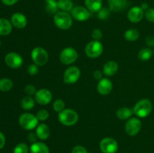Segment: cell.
<instances>
[{"instance_id": "cell-1", "label": "cell", "mask_w": 154, "mask_h": 153, "mask_svg": "<svg viewBox=\"0 0 154 153\" xmlns=\"http://www.w3.org/2000/svg\"><path fill=\"white\" fill-rule=\"evenodd\" d=\"M54 22L57 28L62 30H67L72 27L73 24L72 16L69 12L59 10L54 16Z\"/></svg>"}, {"instance_id": "cell-2", "label": "cell", "mask_w": 154, "mask_h": 153, "mask_svg": "<svg viewBox=\"0 0 154 153\" xmlns=\"http://www.w3.org/2000/svg\"><path fill=\"white\" fill-rule=\"evenodd\" d=\"M153 109L151 101L147 98H143L138 100L133 107V113L138 118H145L148 116Z\"/></svg>"}, {"instance_id": "cell-3", "label": "cell", "mask_w": 154, "mask_h": 153, "mask_svg": "<svg viewBox=\"0 0 154 153\" xmlns=\"http://www.w3.org/2000/svg\"><path fill=\"white\" fill-rule=\"evenodd\" d=\"M78 112L72 109H65L58 114V120L65 126L75 125L78 121Z\"/></svg>"}, {"instance_id": "cell-4", "label": "cell", "mask_w": 154, "mask_h": 153, "mask_svg": "<svg viewBox=\"0 0 154 153\" xmlns=\"http://www.w3.org/2000/svg\"><path fill=\"white\" fill-rule=\"evenodd\" d=\"M38 119L34 114L25 112L19 117V124L23 129L32 130L38 125Z\"/></svg>"}, {"instance_id": "cell-5", "label": "cell", "mask_w": 154, "mask_h": 153, "mask_svg": "<svg viewBox=\"0 0 154 153\" xmlns=\"http://www.w3.org/2000/svg\"><path fill=\"white\" fill-rule=\"evenodd\" d=\"M31 57L33 63L38 66H43L48 63L49 55L45 49L42 46H36L32 50Z\"/></svg>"}, {"instance_id": "cell-6", "label": "cell", "mask_w": 154, "mask_h": 153, "mask_svg": "<svg viewBox=\"0 0 154 153\" xmlns=\"http://www.w3.org/2000/svg\"><path fill=\"white\" fill-rule=\"evenodd\" d=\"M84 50L89 58H98L103 52V44L99 40H92L86 45Z\"/></svg>"}, {"instance_id": "cell-7", "label": "cell", "mask_w": 154, "mask_h": 153, "mask_svg": "<svg viewBox=\"0 0 154 153\" xmlns=\"http://www.w3.org/2000/svg\"><path fill=\"white\" fill-rule=\"evenodd\" d=\"M78 58V53L76 50L71 46L64 48L60 54V59L64 64H72Z\"/></svg>"}, {"instance_id": "cell-8", "label": "cell", "mask_w": 154, "mask_h": 153, "mask_svg": "<svg viewBox=\"0 0 154 153\" xmlns=\"http://www.w3.org/2000/svg\"><path fill=\"white\" fill-rule=\"evenodd\" d=\"M142 123L137 117H131L125 124V131L129 136H135L141 130Z\"/></svg>"}, {"instance_id": "cell-9", "label": "cell", "mask_w": 154, "mask_h": 153, "mask_svg": "<svg viewBox=\"0 0 154 153\" xmlns=\"http://www.w3.org/2000/svg\"><path fill=\"white\" fill-rule=\"evenodd\" d=\"M118 142L112 137H105L99 142V148L102 153H117Z\"/></svg>"}, {"instance_id": "cell-10", "label": "cell", "mask_w": 154, "mask_h": 153, "mask_svg": "<svg viewBox=\"0 0 154 153\" xmlns=\"http://www.w3.org/2000/svg\"><path fill=\"white\" fill-rule=\"evenodd\" d=\"M81 76V70L76 66L68 68L63 74V82L66 84H74L78 81Z\"/></svg>"}, {"instance_id": "cell-11", "label": "cell", "mask_w": 154, "mask_h": 153, "mask_svg": "<svg viewBox=\"0 0 154 153\" xmlns=\"http://www.w3.org/2000/svg\"><path fill=\"white\" fill-rule=\"evenodd\" d=\"M5 62L8 67L11 68H19L23 63V59L20 54L11 52L5 56Z\"/></svg>"}, {"instance_id": "cell-12", "label": "cell", "mask_w": 154, "mask_h": 153, "mask_svg": "<svg viewBox=\"0 0 154 153\" xmlns=\"http://www.w3.org/2000/svg\"><path fill=\"white\" fill-rule=\"evenodd\" d=\"M52 93L48 88H41L36 92L35 94V100L38 104L47 105L52 100Z\"/></svg>"}, {"instance_id": "cell-13", "label": "cell", "mask_w": 154, "mask_h": 153, "mask_svg": "<svg viewBox=\"0 0 154 153\" xmlns=\"http://www.w3.org/2000/svg\"><path fill=\"white\" fill-rule=\"evenodd\" d=\"M71 13L72 18L78 21H86L90 16V11L84 6L74 7Z\"/></svg>"}, {"instance_id": "cell-14", "label": "cell", "mask_w": 154, "mask_h": 153, "mask_svg": "<svg viewBox=\"0 0 154 153\" xmlns=\"http://www.w3.org/2000/svg\"><path fill=\"white\" fill-rule=\"evenodd\" d=\"M144 10L139 6H134V7L131 8L127 14L129 20L133 23H137V22L141 21V20L144 18Z\"/></svg>"}, {"instance_id": "cell-15", "label": "cell", "mask_w": 154, "mask_h": 153, "mask_svg": "<svg viewBox=\"0 0 154 153\" xmlns=\"http://www.w3.org/2000/svg\"><path fill=\"white\" fill-rule=\"evenodd\" d=\"M113 89V83L108 78H102L97 84V91L102 95H108Z\"/></svg>"}, {"instance_id": "cell-16", "label": "cell", "mask_w": 154, "mask_h": 153, "mask_svg": "<svg viewBox=\"0 0 154 153\" xmlns=\"http://www.w3.org/2000/svg\"><path fill=\"white\" fill-rule=\"evenodd\" d=\"M11 22L12 26L17 28H23L26 26L27 25V18L22 13H14L11 16Z\"/></svg>"}, {"instance_id": "cell-17", "label": "cell", "mask_w": 154, "mask_h": 153, "mask_svg": "<svg viewBox=\"0 0 154 153\" xmlns=\"http://www.w3.org/2000/svg\"><path fill=\"white\" fill-rule=\"evenodd\" d=\"M108 7L111 11H123L129 6L128 0H108Z\"/></svg>"}, {"instance_id": "cell-18", "label": "cell", "mask_w": 154, "mask_h": 153, "mask_svg": "<svg viewBox=\"0 0 154 153\" xmlns=\"http://www.w3.org/2000/svg\"><path fill=\"white\" fill-rule=\"evenodd\" d=\"M35 133L39 140H45L49 138L50 135H51V130H50L48 124L42 123V124H38V125L37 126Z\"/></svg>"}, {"instance_id": "cell-19", "label": "cell", "mask_w": 154, "mask_h": 153, "mask_svg": "<svg viewBox=\"0 0 154 153\" xmlns=\"http://www.w3.org/2000/svg\"><path fill=\"white\" fill-rule=\"evenodd\" d=\"M119 69V65L117 62L108 61L104 64L103 73L105 76H111L115 74Z\"/></svg>"}, {"instance_id": "cell-20", "label": "cell", "mask_w": 154, "mask_h": 153, "mask_svg": "<svg viewBox=\"0 0 154 153\" xmlns=\"http://www.w3.org/2000/svg\"><path fill=\"white\" fill-rule=\"evenodd\" d=\"M30 153H50L49 147L42 142H36L29 147Z\"/></svg>"}, {"instance_id": "cell-21", "label": "cell", "mask_w": 154, "mask_h": 153, "mask_svg": "<svg viewBox=\"0 0 154 153\" xmlns=\"http://www.w3.org/2000/svg\"><path fill=\"white\" fill-rule=\"evenodd\" d=\"M12 31L11 22L5 18H0V35H8Z\"/></svg>"}, {"instance_id": "cell-22", "label": "cell", "mask_w": 154, "mask_h": 153, "mask_svg": "<svg viewBox=\"0 0 154 153\" xmlns=\"http://www.w3.org/2000/svg\"><path fill=\"white\" fill-rule=\"evenodd\" d=\"M133 114V110L126 106L119 108L116 112V116L120 120H128L132 117Z\"/></svg>"}, {"instance_id": "cell-23", "label": "cell", "mask_w": 154, "mask_h": 153, "mask_svg": "<svg viewBox=\"0 0 154 153\" xmlns=\"http://www.w3.org/2000/svg\"><path fill=\"white\" fill-rule=\"evenodd\" d=\"M85 5L90 12L97 13L102 8V0H85Z\"/></svg>"}, {"instance_id": "cell-24", "label": "cell", "mask_w": 154, "mask_h": 153, "mask_svg": "<svg viewBox=\"0 0 154 153\" xmlns=\"http://www.w3.org/2000/svg\"><path fill=\"white\" fill-rule=\"evenodd\" d=\"M45 9L50 14H55L59 11L57 0H45Z\"/></svg>"}, {"instance_id": "cell-25", "label": "cell", "mask_w": 154, "mask_h": 153, "mask_svg": "<svg viewBox=\"0 0 154 153\" xmlns=\"http://www.w3.org/2000/svg\"><path fill=\"white\" fill-rule=\"evenodd\" d=\"M153 52L150 47H144L139 50L138 53V57L141 61H148L153 56Z\"/></svg>"}, {"instance_id": "cell-26", "label": "cell", "mask_w": 154, "mask_h": 153, "mask_svg": "<svg viewBox=\"0 0 154 153\" xmlns=\"http://www.w3.org/2000/svg\"><path fill=\"white\" fill-rule=\"evenodd\" d=\"M140 37V33L135 28H129L124 33V38L128 41L134 42L138 40Z\"/></svg>"}, {"instance_id": "cell-27", "label": "cell", "mask_w": 154, "mask_h": 153, "mask_svg": "<svg viewBox=\"0 0 154 153\" xmlns=\"http://www.w3.org/2000/svg\"><path fill=\"white\" fill-rule=\"evenodd\" d=\"M57 4L59 9L63 11H72L74 8V4L72 0H57Z\"/></svg>"}, {"instance_id": "cell-28", "label": "cell", "mask_w": 154, "mask_h": 153, "mask_svg": "<svg viewBox=\"0 0 154 153\" xmlns=\"http://www.w3.org/2000/svg\"><path fill=\"white\" fill-rule=\"evenodd\" d=\"M35 100L32 96H26L21 100V107L25 110H30L34 107Z\"/></svg>"}, {"instance_id": "cell-29", "label": "cell", "mask_w": 154, "mask_h": 153, "mask_svg": "<svg viewBox=\"0 0 154 153\" xmlns=\"http://www.w3.org/2000/svg\"><path fill=\"white\" fill-rule=\"evenodd\" d=\"M13 87V82L8 78H2L0 80V91L8 92Z\"/></svg>"}, {"instance_id": "cell-30", "label": "cell", "mask_w": 154, "mask_h": 153, "mask_svg": "<svg viewBox=\"0 0 154 153\" xmlns=\"http://www.w3.org/2000/svg\"><path fill=\"white\" fill-rule=\"evenodd\" d=\"M65 106H66V104L63 99H56L53 104V109L57 112H60L63 110H65Z\"/></svg>"}, {"instance_id": "cell-31", "label": "cell", "mask_w": 154, "mask_h": 153, "mask_svg": "<svg viewBox=\"0 0 154 153\" xmlns=\"http://www.w3.org/2000/svg\"><path fill=\"white\" fill-rule=\"evenodd\" d=\"M29 147L25 142H20L13 150V153H29Z\"/></svg>"}, {"instance_id": "cell-32", "label": "cell", "mask_w": 154, "mask_h": 153, "mask_svg": "<svg viewBox=\"0 0 154 153\" xmlns=\"http://www.w3.org/2000/svg\"><path fill=\"white\" fill-rule=\"evenodd\" d=\"M111 10L109 8H107L105 7H102L99 11L97 12V16L99 20H105L110 16Z\"/></svg>"}, {"instance_id": "cell-33", "label": "cell", "mask_w": 154, "mask_h": 153, "mask_svg": "<svg viewBox=\"0 0 154 153\" xmlns=\"http://www.w3.org/2000/svg\"><path fill=\"white\" fill-rule=\"evenodd\" d=\"M49 112H48L47 110L45 109L40 110L38 111V112L36 113V116H37L38 119V121L41 122L46 121V120L49 118Z\"/></svg>"}, {"instance_id": "cell-34", "label": "cell", "mask_w": 154, "mask_h": 153, "mask_svg": "<svg viewBox=\"0 0 154 153\" xmlns=\"http://www.w3.org/2000/svg\"><path fill=\"white\" fill-rule=\"evenodd\" d=\"M38 66L37 64H35V63H32V64H29L27 68V72L29 75L31 76H34V75H36L38 73Z\"/></svg>"}, {"instance_id": "cell-35", "label": "cell", "mask_w": 154, "mask_h": 153, "mask_svg": "<svg viewBox=\"0 0 154 153\" xmlns=\"http://www.w3.org/2000/svg\"><path fill=\"white\" fill-rule=\"evenodd\" d=\"M144 16H145L146 19L149 22H154V8H150L147 10H145V12H144Z\"/></svg>"}, {"instance_id": "cell-36", "label": "cell", "mask_w": 154, "mask_h": 153, "mask_svg": "<svg viewBox=\"0 0 154 153\" xmlns=\"http://www.w3.org/2000/svg\"><path fill=\"white\" fill-rule=\"evenodd\" d=\"M24 91L28 96H32L35 94L37 90H36L35 86H34L33 85H27L26 86Z\"/></svg>"}, {"instance_id": "cell-37", "label": "cell", "mask_w": 154, "mask_h": 153, "mask_svg": "<svg viewBox=\"0 0 154 153\" xmlns=\"http://www.w3.org/2000/svg\"><path fill=\"white\" fill-rule=\"evenodd\" d=\"M91 36L93 40H100L102 38V32L99 28H95L92 32Z\"/></svg>"}, {"instance_id": "cell-38", "label": "cell", "mask_w": 154, "mask_h": 153, "mask_svg": "<svg viewBox=\"0 0 154 153\" xmlns=\"http://www.w3.org/2000/svg\"><path fill=\"white\" fill-rule=\"evenodd\" d=\"M72 153H88L87 148L82 146H75L72 150Z\"/></svg>"}, {"instance_id": "cell-39", "label": "cell", "mask_w": 154, "mask_h": 153, "mask_svg": "<svg viewBox=\"0 0 154 153\" xmlns=\"http://www.w3.org/2000/svg\"><path fill=\"white\" fill-rule=\"evenodd\" d=\"M27 138H28L29 142H31L32 144L34 143V142H38L37 140L38 139L37 134H36V133H35V132H30L28 134V137Z\"/></svg>"}, {"instance_id": "cell-40", "label": "cell", "mask_w": 154, "mask_h": 153, "mask_svg": "<svg viewBox=\"0 0 154 153\" xmlns=\"http://www.w3.org/2000/svg\"><path fill=\"white\" fill-rule=\"evenodd\" d=\"M145 43L149 47H154V37L152 35H148L145 38Z\"/></svg>"}, {"instance_id": "cell-41", "label": "cell", "mask_w": 154, "mask_h": 153, "mask_svg": "<svg viewBox=\"0 0 154 153\" xmlns=\"http://www.w3.org/2000/svg\"><path fill=\"white\" fill-rule=\"evenodd\" d=\"M102 72L99 70H96L93 71V76L95 80H102Z\"/></svg>"}, {"instance_id": "cell-42", "label": "cell", "mask_w": 154, "mask_h": 153, "mask_svg": "<svg viewBox=\"0 0 154 153\" xmlns=\"http://www.w3.org/2000/svg\"><path fill=\"white\" fill-rule=\"evenodd\" d=\"M2 2L7 6H11L16 4L19 0H1Z\"/></svg>"}, {"instance_id": "cell-43", "label": "cell", "mask_w": 154, "mask_h": 153, "mask_svg": "<svg viewBox=\"0 0 154 153\" xmlns=\"http://www.w3.org/2000/svg\"><path fill=\"white\" fill-rule=\"evenodd\" d=\"M5 145V136L0 131V149H2Z\"/></svg>"}, {"instance_id": "cell-44", "label": "cell", "mask_w": 154, "mask_h": 153, "mask_svg": "<svg viewBox=\"0 0 154 153\" xmlns=\"http://www.w3.org/2000/svg\"><path fill=\"white\" fill-rule=\"evenodd\" d=\"M141 8H142V10H144V11H145V10H147V9L150 8L148 3H147V2L142 3V4H141Z\"/></svg>"}, {"instance_id": "cell-45", "label": "cell", "mask_w": 154, "mask_h": 153, "mask_svg": "<svg viewBox=\"0 0 154 153\" xmlns=\"http://www.w3.org/2000/svg\"><path fill=\"white\" fill-rule=\"evenodd\" d=\"M0 45H1V42H0Z\"/></svg>"}]
</instances>
